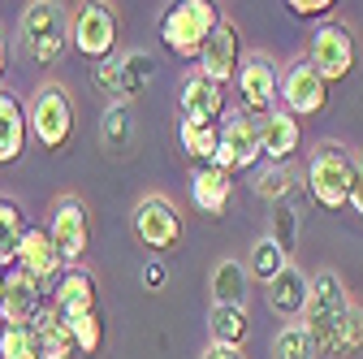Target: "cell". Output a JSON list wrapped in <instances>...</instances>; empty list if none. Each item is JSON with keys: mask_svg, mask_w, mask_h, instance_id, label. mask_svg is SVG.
I'll return each mask as SVG.
<instances>
[{"mask_svg": "<svg viewBox=\"0 0 363 359\" xmlns=\"http://www.w3.org/2000/svg\"><path fill=\"white\" fill-rule=\"evenodd\" d=\"M247 294H251L247 264H238L234 255H225L212 268V307H247Z\"/></svg>", "mask_w": 363, "mask_h": 359, "instance_id": "7402d4cb", "label": "cell"}, {"mask_svg": "<svg viewBox=\"0 0 363 359\" xmlns=\"http://www.w3.org/2000/svg\"><path fill=\"white\" fill-rule=\"evenodd\" d=\"M100 143H104L108 156H130L134 152V143H139V121H134L130 104H113L100 117Z\"/></svg>", "mask_w": 363, "mask_h": 359, "instance_id": "603a6c76", "label": "cell"}, {"mask_svg": "<svg viewBox=\"0 0 363 359\" xmlns=\"http://www.w3.org/2000/svg\"><path fill=\"white\" fill-rule=\"evenodd\" d=\"M290 264H294L290 251H286L277 238H272V234H264V238H255V247H251V255H247V273H251V282L272 286Z\"/></svg>", "mask_w": 363, "mask_h": 359, "instance_id": "cb8c5ba5", "label": "cell"}, {"mask_svg": "<svg viewBox=\"0 0 363 359\" xmlns=\"http://www.w3.org/2000/svg\"><path fill=\"white\" fill-rule=\"evenodd\" d=\"M152 74H156V65H152L147 53H125V57H117V104L139 100L147 92Z\"/></svg>", "mask_w": 363, "mask_h": 359, "instance_id": "d4e9b609", "label": "cell"}, {"mask_svg": "<svg viewBox=\"0 0 363 359\" xmlns=\"http://www.w3.org/2000/svg\"><path fill=\"white\" fill-rule=\"evenodd\" d=\"M69 325V338L78 346V355H96L100 342H104V321H100V311H91V316H78V321H65Z\"/></svg>", "mask_w": 363, "mask_h": 359, "instance_id": "836d02e7", "label": "cell"}, {"mask_svg": "<svg viewBox=\"0 0 363 359\" xmlns=\"http://www.w3.org/2000/svg\"><path fill=\"white\" fill-rule=\"evenodd\" d=\"M143 277H147V286H152V290H160V282H164V268H160V260H152V264H147V273H143Z\"/></svg>", "mask_w": 363, "mask_h": 359, "instance_id": "74e56055", "label": "cell"}, {"mask_svg": "<svg viewBox=\"0 0 363 359\" xmlns=\"http://www.w3.org/2000/svg\"><path fill=\"white\" fill-rule=\"evenodd\" d=\"M30 139L48 152H61L74 139V96L61 82H43L30 96Z\"/></svg>", "mask_w": 363, "mask_h": 359, "instance_id": "277c9868", "label": "cell"}, {"mask_svg": "<svg viewBox=\"0 0 363 359\" xmlns=\"http://www.w3.org/2000/svg\"><path fill=\"white\" fill-rule=\"evenodd\" d=\"M307 61L320 70L325 82H342L354 74V61H359V43H354V31L346 22H325L320 31L311 35V53Z\"/></svg>", "mask_w": 363, "mask_h": 359, "instance_id": "ba28073f", "label": "cell"}, {"mask_svg": "<svg viewBox=\"0 0 363 359\" xmlns=\"http://www.w3.org/2000/svg\"><path fill=\"white\" fill-rule=\"evenodd\" d=\"M177 139H182V152H186L195 165H212L216 148H220V126H212V121H182Z\"/></svg>", "mask_w": 363, "mask_h": 359, "instance_id": "4316f807", "label": "cell"}, {"mask_svg": "<svg viewBox=\"0 0 363 359\" xmlns=\"http://www.w3.org/2000/svg\"><path fill=\"white\" fill-rule=\"evenodd\" d=\"M350 208L363 216V152H354V182H350Z\"/></svg>", "mask_w": 363, "mask_h": 359, "instance_id": "d590c367", "label": "cell"}, {"mask_svg": "<svg viewBox=\"0 0 363 359\" xmlns=\"http://www.w3.org/2000/svg\"><path fill=\"white\" fill-rule=\"evenodd\" d=\"M35 338H39V355H43V359H69V355L78 350L74 338H69V325L57 316L52 307L35 321Z\"/></svg>", "mask_w": 363, "mask_h": 359, "instance_id": "83f0119b", "label": "cell"}, {"mask_svg": "<svg viewBox=\"0 0 363 359\" xmlns=\"http://www.w3.org/2000/svg\"><path fill=\"white\" fill-rule=\"evenodd\" d=\"M294 182H298V177H294V169L290 165H264V169H255V195L259 199H272V204H281L290 191H294Z\"/></svg>", "mask_w": 363, "mask_h": 359, "instance_id": "1f68e13d", "label": "cell"}, {"mask_svg": "<svg viewBox=\"0 0 363 359\" xmlns=\"http://www.w3.org/2000/svg\"><path fill=\"white\" fill-rule=\"evenodd\" d=\"M320 355V342L311 338V329L303 321L286 325L277 338H272V359H315Z\"/></svg>", "mask_w": 363, "mask_h": 359, "instance_id": "4dcf8cb0", "label": "cell"}, {"mask_svg": "<svg viewBox=\"0 0 363 359\" xmlns=\"http://www.w3.org/2000/svg\"><path fill=\"white\" fill-rule=\"evenodd\" d=\"M18 39L35 65H52L65 57V43H74V13L57 0H35V5L22 9Z\"/></svg>", "mask_w": 363, "mask_h": 359, "instance_id": "6da1fadb", "label": "cell"}, {"mask_svg": "<svg viewBox=\"0 0 363 359\" xmlns=\"http://www.w3.org/2000/svg\"><path fill=\"white\" fill-rule=\"evenodd\" d=\"M216 26H220V9L212 5V0H182V5H173L160 18V39H164V48L173 57L199 61Z\"/></svg>", "mask_w": 363, "mask_h": 359, "instance_id": "7a4b0ae2", "label": "cell"}, {"mask_svg": "<svg viewBox=\"0 0 363 359\" xmlns=\"http://www.w3.org/2000/svg\"><path fill=\"white\" fill-rule=\"evenodd\" d=\"M0 359H43L35 325H0Z\"/></svg>", "mask_w": 363, "mask_h": 359, "instance_id": "d6a6232c", "label": "cell"}, {"mask_svg": "<svg viewBox=\"0 0 363 359\" xmlns=\"http://www.w3.org/2000/svg\"><path fill=\"white\" fill-rule=\"evenodd\" d=\"M350 182H354V152H346L342 143H315L307 156L311 199L329 212H342L350 208Z\"/></svg>", "mask_w": 363, "mask_h": 359, "instance_id": "3957f363", "label": "cell"}, {"mask_svg": "<svg viewBox=\"0 0 363 359\" xmlns=\"http://www.w3.org/2000/svg\"><path fill=\"white\" fill-rule=\"evenodd\" d=\"M96 299H100L96 277H91L86 268L78 264V268H65V277L57 282V290H52V311H57L61 321H78V316H91V311H96Z\"/></svg>", "mask_w": 363, "mask_h": 359, "instance_id": "ac0fdd59", "label": "cell"}, {"mask_svg": "<svg viewBox=\"0 0 363 359\" xmlns=\"http://www.w3.org/2000/svg\"><path fill=\"white\" fill-rule=\"evenodd\" d=\"M74 48L96 65L113 61V53H117V13L108 5H96V0L78 5L74 9Z\"/></svg>", "mask_w": 363, "mask_h": 359, "instance_id": "8fae6325", "label": "cell"}, {"mask_svg": "<svg viewBox=\"0 0 363 359\" xmlns=\"http://www.w3.org/2000/svg\"><path fill=\"white\" fill-rule=\"evenodd\" d=\"M247 307H212L208 316V333L216 346H242L247 342Z\"/></svg>", "mask_w": 363, "mask_h": 359, "instance_id": "f1b7e54d", "label": "cell"}, {"mask_svg": "<svg viewBox=\"0 0 363 359\" xmlns=\"http://www.w3.org/2000/svg\"><path fill=\"white\" fill-rule=\"evenodd\" d=\"M199 359H247V355H242V346H216V342H208Z\"/></svg>", "mask_w": 363, "mask_h": 359, "instance_id": "8d00e7d4", "label": "cell"}, {"mask_svg": "<svg viewBox=\"0 0 363 359\" xmlns=\"http://www.w3.org/2000/svg\"><path fill=\"white\" fill-rule=\"evenodd\" d=\"M234 82H238V100L251 117H268L272 109H281V70L264 53H247Z\"/></svg>", "mask_w": 363, "mask_h": 359, "instance_id": "9c48e42d", "label": "cell"}, {"mask_svg": "<svg viewBox=\"0 0 363 359\" xmlns=\"http://www.w3.org/2000/svg\"><path fill=\"white\" fill-rule=\"evenodd\" d=\"M242 57H247V53H242V35H238V26L220 18V26L212 31L208 48H203V57H199V74L225 87V82H234V78H238Z\"/></svg>", "mask_w": 363, "mask_h": 359, "instance_id": "9a60e30c", "label": "cell"}, {"mask_svg": "<svg viewBox=\"0 0 363 359\" xmlns=\"http://www.w3.org/2000/svg\"><path fill=\"white\" fill-rule=\"evenodd\" d=\"M134 238H139L147 251L169 255L182 247V216L173 208V199L164 195H143L134 204Z\"/></svg>", "mask_w": 363, "mask_h": 359, "instance_id": "52a82bcc", "label": "cell"}, {"mask_svg": "<svg viewBox=\"0 0 363 359\" xmlns=\"http://www.w3.org/2000/svg\"><path fill=\"white\" fill-rule=\"evenodd\" d=\"M359 303L350 299V290L342 286V277L333 273V268H320V273H315L311 277V290H307V329H311V338L315 342H329V333L350 316V311H354Z\"/></svg>", "mask_w": 363, "mask_h": 359, "instance_id": "5b68a950", "label": "cell"}, {"mask_svg": "<svg viewBox=\"0 0 363 359\" xmlns=\"http://www.w3.org/2000/svg\"><path fill=\"white\" fill-rule=\"evenodd\" d=\"M18 268H22L26 277H35L43 290H57V282L65 277V260L57 255V247H52V238H48L43 226L26 230L22 247H18Z\"/></svg>", "mask_w": 363, "mask_h": 359, "instance_id": "5bb4252c", "label": "cell"}, {"mask_svg": "<svg viewBox=\"0 0 363 359\" xmlns=\"http://www.w3.org/2000/svg\"><path fill=\"white\" fill-rule=\"evenodd\" d=\"M363 350V307H354L350 316L329 333V342L320 346V355H333V359H354Z\"/></svg>", "mask_w": 363, "mask_h": 359, "instance_id": "f546056e", "label": "cell"}, {"mask_svg": "<svg viewBox=\"0 0 363 359\" xmlns=\"http://www.w3.org/2000/svg\"><path fill=\"white\" fill-rule=\"evenodd\" d=\"M230 177L234 173H225L216 165H195L191 169V199H195V208L208 212V216H220L225 204H230V191H234Z\"/></svg>", "mask_w": 363, "mask_h": 359, "instance_id": "44dd1931", "label": "cell"}, {"mask_svg": "<svg viewBox=\"0 0 363 359\" xmlns=\"http://www.w3.org/2000/svg\"><path fill=\"white\" fill-rule=\"evenodd\" d=\"M48 290L35 277H26L22 268L5 273V294H0V325H35L43 311H48Z\"/></svg>", "mask_w": 363, "mask_h": 359, "instance_id": "4fadbf2b", "label": "cell"}, {"mask_svg": "<svg viewBox=\"0 0 363 359\" xmlns=\"http://www.w3.org/2000/svg\"><path fill=\"white\" fill-rule=\"evenodd\" d=\"M325 104H329V82L320 78V70H315L307 57H294L281 70V109L303 121V117L325 113Z\"/></svg>", "mask_w": 363, "mask_h": 359, "instance_id": "30bf717a", "label": "cell"}, {"mask_svg": "<svg viewBox=\"0 0 363 359\" xmlns=\"http://www.w3.org/2000/svg\"><path fill=\"white\" fill-rule=\"evenodd\" d=\"M26 216L22 208L9 199V195H0V268H18V247L26 238Z\"/></svg>", "mask_w": 363, "mask_h": 359, "instance_id": "484cf974", "label": "cell"}, {"mask_svg": "<svg viewBox=\"0 0 363 359\" xmlns=\"http://www.w3.org/2000/svg\"><path fill=\"white\" fill-rule=\"evenodd\" d=\"M0 74H5V39H0Z\"/></svg>", "mask_w": 363, "mask_h": 359, "instance_id": "f35d334b", "label": "cell"}, {"mask_svg": "<svg viewBox=\"0 0 363 359\" xmlns=\"http://www.w3.org/2000/svg\"><path fill=\"white\" fill-rule=\"evenodd\" d=\"M286 9L298 13V18H325V13L333 9V0H290Z\"/></svg>", "mask_w": 363, "mask_h": 359, "instance_id": "e575fe53", "label": "cell"}, {"mask_svg": "<svg viewBox=\"0 0 363 359\" xmlns=\"http://www.w3.org/2000/svg\"><path fill=\"white\" fill-rule=\"evenodd\" d=\"M255 160H264L259 152V126L251 113H230L220 121V148H216V169L225 173H238V169H251Z\"/></svg>", "mask_w": 363, "mask_h": 359, "instance_id": "7c38bea8", "label": "cell"}, {"mask_svg": "<svg viewBox=\"0 0 363 359\" xmlns=\"http://www.w3.org/2000/svg\"><path fill=\"white\" fill-rule=\"evenodd\" d=\"M177 109H182V121H212L220 126L225 117V87L203 78L199 70L182 78V92H177Z\"/></svg>", "mask_w": 363, "mask_h": 359, "instance_id": "e0dca14e", "label": "cell"}, {"mask_svg": "<svg viewBox=\"0 0 363 359\" xmlns=\"http://www.w3.org/2000/svg\"><path fill=\"white\" fill-rule=\"evenodd\" d=\"M48 238H52V247H57V255L65 260V268H78V260H82V251H86V243H91V216H86V204L78 199V195H61V199H52V208H48Z\"/></svg>", "mask_w": 363, "mask_h": 359, "instance_id": "8992f818", "label": "cell"}, {"mask_svg": "<svg viewBox=\"0 0 363 359\" xmlns=\"http://www.w3.org/2000/svg\"><path fill=\"white\" fill-rule=\"evenodd\" d=\"M26 134H30V109L0 87V165H13L26 152Z\"/></svg>", "mask_w": 363, "mask_h": 359, "instance_id": "d6986e66", "label": "cell"}, {"mask_svg": "<svg viewBox=\"0 0 363 359\" xmlns=\"http://www.w3.org/2000/svg\"><path fill=\"white\" fill-rule=\"evenodd\" d=\"M255 126H259L264 165H290V156L303 143V121L294 113H286V109H272L268 117H255Z\"/></svg>", "mask_w": 363, "mask_h": 359, "instance_id": "2e32d148", "label": "cell"}, {"mask_svg": "<svg viewBox=\"0 0 363 359\" xmlns=\"http://www.w3.org/2000/svg\"><path fill=\"white\" fill-rule=\"evenodd\" d=\"M307 290H311V282L303 277V268H298V264H290L286 273L268 286V307L277 311L286 325H294L298 316H307Z\"/></svg>", "mask_w": 363, "mask_h": 359, "instance_id": "ffe728a7", "label": "cell"}]
</instances>
